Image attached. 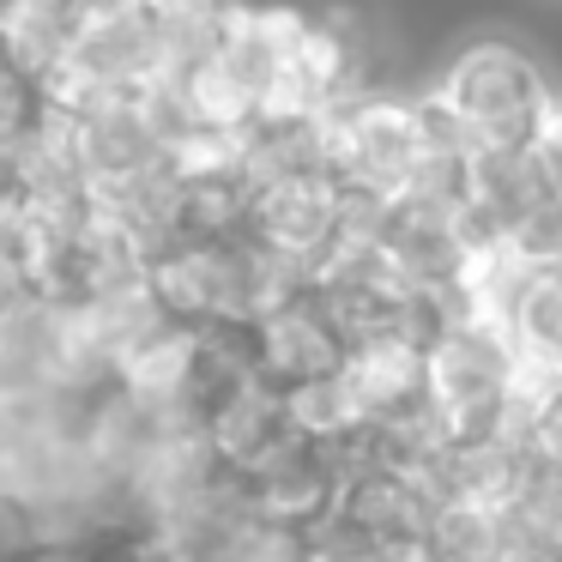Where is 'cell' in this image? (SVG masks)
<instances>
[{"instance_id":"obj_1","label":"cell","mask_w":562,"mask_h":562,"mask_svg":"<svg viewBox=\"0 0 562 562\" xmlns=\"http://www.w3.org/2000/svg\"><path fill=\"white\" fill-rule=\"evenodd\" d=\"M436 91L453 103V115L472 134V151H496V158H526L544 134L550 110L562 91L544 79V67L520 49V43H465L448 67H441Z\"/></svg>"},{"instance_id":"obj_2","label":"cell","mask_w":562,"mask_h":562,"mask_svg":"<svg viewBox=\"0 0 562 562\" xmlns=\"http://www.w3.org/2000/svg\"><path fill=\"white\" fill-rule=\"evenodd\" d=\"M429 164L417 103L400 91H357L327 115V176L351 194L405 200Z\"/></svg>"},{"instance_id":"obj_3","label":"cell","mask_w":562,"mask_h":562,"mask_svg":"<svg viewBox=\"0 0 562 562\" xmlns=\"http://www.w3.org/2000/svg\"><path fill=\"white\" fill-rule=\"evenodd\" d=\"M243 484H248L255 514L267 526H284V532H315V526H327L333 514H339L345 460H339V448H327V441L291 436L267 465H260V472H248Z\"/></svg>"},{"instance_id":"obj_4","label":"cell","mask_w":562,"mask_h":562,"mask_svg":"<svg viewBox=\"0 0 562 562\" xmlns=\"http://www.w3.org/2000/svg\"><path fill=\"white\" fill-rule=\"evenodd\" d=\"M345 218V188L333 176H291V182L255 188V212H248V236L272 255L296 260L315 284V267L333 243H339Z\"/></svg>"},{"instance_id":"obj_5","label":"cell","mask_w":562,"mask_h":562,"mask_svg":"<svg viewBox=\"0 0 562 562\" xmlns=\"http://www.w3.org/2000/svg\"><path fill=\"white\" fill-rule=\"evenodd\" d=\"M255 357H260V375L291 393V387H308V381L339 375L345 357H351V339L333 321V308L315 291H303L296 303L255 321Z\"/></svg>"},{"instance_id":"obj_6","label":"cell","mask_w":562,"mask_h":562,"mask_svg":"<svg viewBox=\"0 0 562 562\" xmlns=\"http://www.w3.org/2000/svg\"><path fill=\"white\" fill-rule=\"evenodd\" d=\"M291 436H296V424H291V405H284V387H272L267 375H255L248 387L206 405V441L218 453V465L236 477L260 472Z\"/></svg>"},{"instance_id":"obj_7","label":"cell","mask_w":562,"mask_h":562,"mask_svg":"<svg viewBox=\"0 0 562 562\" xmlns=\"http://www.w3.org/2000/svg\"><path fill=\"white\" fill-rule=\"evenodd\" d=\"M345 387H351L357 412L369 424H387L405 405H417L429 393V351L405 333H381V339H357L351 357H345Z\"/></svg>"},{"instance_id":"obj_8","label":"cell","mask_w":562,"mask_h":562,"mask_svg":"<svg viewBox=\"0 0 562 562\" xmlns=\"http://www.w3.org/2000/svg\"><path fill=\"white\" fill-rule=\"evenodd\" d=\"M194 375H200V327L170 321V327H158L139 351L122 357L115 387L139 393V400H188L194 405Z\"/></svg>"},{"instance_id":"obj_9","label":"cell","mask_w":562,"mask_h":562,"mask_svg":"<svg viewBox=\"0 0 562 562\" xmlns=\"http://www.w3.org/2000/svg\"><path fill=\"white\" fill-rule=\"evenodd\" d=\"M508 248L532 272H562V194H538L532 206L514 218Z\"/></svg>"},{"instance_id":"obj_10","label":"cell","mask_w":562,"mask_h":562,"mask_svg":"<svg viewBox=\"0 0 562 562\" xmlns=\"http://www.w3.org/2000/svg\"><path fill=\"white\" fill-rule=\"evenodd\" d=\"M526 164H532V176H538V188H544V194H562V98H557V110H550L538 146L526 151Z\"/></svg>"},{"instance_id":"obj_11","label":"cell","mask_w":562,"mask_h":562,"mask_svg":"<svg viewBox=\"0 0 562 562\" xmlns=\"http://www.w3.org/2000/svg\"><path fill=\"white\" fill-rule=\"evenodd\" d=\"M13 562H103L98 550H37V557H13Z\"/></svg>"},{"instance_id":"obj_12","label":"cell","mask_w":562,"mask_h":562,"mask_svg":"<svg viewBox=\"0 0 562 562\" xmlns=\"http://www.w3.org/2000/svg\"><path fill=\"white\" fill-rule=\"evenodd\" d=\"M13 7H19V0H0V25H7V19H13Z\"/></svg>"}]
</instances>
